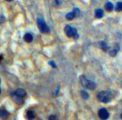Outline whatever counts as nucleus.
I'll list each match as a JSON object with an SVG mask.
<instances>
[{"instance_id": "obj_1", "label": "nucleus", "mask_w": 122, "mask_h": 120, "mask_svg": "<svg viewBox=\"0 0 122 120\" xmlns=\"http://www.w3.org/2000/svg\"><path fill=\"white\" fill-rule=\"evenodd\" d=\"M80 83L81 84V85L89 90H93L97 88V85L94 82L88 80L84 75H81L80 77Z\"/></svg>"}, {"instance_id": "obj_2", "label": "nucleus", "mask_w": 122, "mask_h": 120, "mask_svg": "<svg viewBox=\"0 0 122 120\" xmlns=\"http://www.w3.org/2000/svg\"><path fill=\"white\" fill-rule=\"evenodd\" d=\"M97 99L103 103H108L112 100V93L109 91H102L98 93Z\"/></svg>"}, {"instance_id": "obj_3", "label": "nucleus", "mask_w": 122, "mask_h": 120, "mask_svg": "<svg viewBox=\"0 0 122 120\" xmlns=\"http://www.w3.org/2000/svg\"><path fill=\"white\" fill-rule=\"evenodd\" d=\"M37 21V26H38V28L39 29V31L42 33H49L50 29L48 27V26L46 25L45 21L41 18V17H39L36 20Z\"/></svg>"}, {"instance_id": "obj_4", "label": "nucleus", "mask_w": 122, "mask_h": 120, "mask_svg": "<svg viewBox=\"0 0 122 120\" xmlns=\"http://www.w3.org/2000/svg\"><path fill=\"white\" fill-rule=\"evenodd\" d=\"M64 32L66 33V35L69 37V38H71V37H74L75 38H76L78 37L77 36V31L75 28L74 27H71L69 25L66 26L65 28H64Z\"/></svg>"}, {"instance_id": "obj_5", "label": "nucleus", "mask_w": 122, "mask_h": 120, "mask_svg": "<svg viewBox=\"0 0 122 120\" xmlns=\"http://www.w3.org/2000/svg\"><path fill=\"white\" fill-rule=\"evenodd\" d=\"M79 15H80V10H79V9L74 8L71 12H69V13H68L66 15V18L67 20L71 21V20H73L74 18L78 17Z\"/></svg>"}, {"instance_id": "obj_6", "label": "nucleus", "mask_w": 122, "mask_h": 120, "mask_svg": "<svg viewBox=\"0 0 122 120\" xmlns=\"http://www.w3.org/2000/svg\"><path fill=\"white\" fill-rule=\"evenodd\" d=\"M99 117L102 120H107L109 117V113L105 108H102L99 110L98 112Z\"/></svg>"}, {"instance_id": "obj_7", "label": "nucleus", "mask_w": 122, "mask_h": 120, "mask_svg": "<svg viewBox=\"0 0 122 120\" xmlns=\"http://www.w3.org/2000/svg\"><path fill=\"white\" fill-rule=\"evenodd\" d=\"M15 95L19 97H21V98H24L26 96V92L25 90L22 89V88H18L17 90H16L14 92H13Z\"/></svg>"}, {"instance_id": "obj_8", "label": "nucleus", "mask_w": 122, "mask_h": 120, "mask_svg": "<svg viewBox=\"0 0 122 120\" xmlns=\"http://www.w3.org/2000/svg\"><path fill=\"white\" fill-rule=\"evenodd\" d=\"M11 98L12 100H14V102L15 103H16L17 105H21L24 103V99L21 98V97H19L16 95H15L14 93L11 94Z\"/></svg>"}, {"instance_id": "obj_9", "label": "nucleus", "mask_w": 122, "mask_h": 120, "mask_svg": "<svg viewBox=\"0 0 122 120\" xmlns=\"http://www.w3.org/2000/svg\"><path fill=\"white\" fill-rule=\"evenodd\" d=\"M9 117V113L6 110H0V119L2 120H6Z\"/></svg>"}, {"instance_id": "obj_10", "label": "nucleus", "mask_w": 122, "mask_h": 120, "mask_svg": "<svg viewBox=\"0 0 122 120\" xmlns=\"http://www.w3.org/2000/svg\"><path fill=\"white\" fill-rule=\"evenodd\" d=\"M104 16V11L102 9H97L95 10V17L97 18H101Z\"/></svg>"}, {"instance_id": "obj_11", "label": "nucleus", "mask_w": 122, "mask_h": 120, "mask_svg": "<svg viewBox=\"0 0 122 120\" xmlns=\"http://www.w3.org/2000/svg\"><path fill=\"white\" fill-rule=\"evenodd\" d=\"M26 117L28 120H33L35 118V114H34V112H32L31 110H29V111L26 112Z\"/></svg>"}, {"instance_id": "obj_12", "label": "nucleus", "mask_w": 122, "mask_h": 120, "mask_svg": "<svg viewBox=\"0 0 122 120\" xmlns=\"http://www.w3.org/2000/svg\"><path fill=\"white\" fill-rule=\"evenodd\" d=\"M24 41L26 42V43H31L32 41H33V36L31 33H27L24 35Z\"/></svg>"}, {"instance_id": "obj_13", "label": "nucleus", "mask_w": 122, "mask_h": 120, "mask_svg": "<svg viewBox=\"0 0 122 120\" xmlns=\"http://www.w3.org/2000/svg\"><path fill=\"white\" fill-rule=\"evenodd\" d=\"M119 50V45H116V46H114V49L112 50V51L109 52L110 55H111V56H115V55L117 54Z\"/></svg>"}, {"instance_id": "obj_14", "label": "nucleus", "mask_w": 122, "mask_h": 120, "mask_svg": "<svg viewBox=\"0 0 122 120\" xmlns=\"http://www.w3.org/2000/svg\"><path fill=\"white\" fill-rule=\"evenodd\" d=\"M99 47H100L103 51H107L109 49V47L107 46V43L104 42V41H101V42L99 43Z\"/></svg>"}, {"instance_id": "obj_15", "label": "nucleus", "mask_w": 122, "mask_h": 120, "mask_svg": "<svg viewBox=\"0 0 122 120\" xmlns=\"http://www.w3.org/2000/svg\"><path fill=\"white\" fill-rule=\"evenodd\" d=\"M113 8H114V5L112 2H107L105 5V9L107 11H111L113 10Z\"/></svg>"}, {"instance_id": "obj_16", "label": "nucleus", "mask_w": 122, "mask_h": 120, "mask_svg": "<svg viewBox=\"0 0 122 120\" xmlns=\"http://www.w3.org/2000/svg\"><path fill=\"white\" fill-rule=\"evenodd\" d=\"M81 97L84 100H87L89 97V95L88 94L87 92H86L85 90H82L81 91Z\"/></svg>"}, {"instance_id": "obj_17", "label": "nucleus", "mask_w": 122, "mask_h": 120, "mask_svg": "<svg viewBox=\"0 0 122 120\" xmlns=\"http://www.w3.org/2000/svg\"><path fill=\"white\" fill-rule=\"evenodd\" d=\"M115 9L117 11H122V1H119L117 4L116 5V7H115Z\"/></svg>"}, {"instance_id": "obj_18", "label": "nucleus", "mask_w": 122, "mask_h": 120, "mask_svg": "<svg viewBox=\"0 0 122 120\" xmlns=\"http://www.w3.org/2000/svg\"><path fill=\"white\" fill-rule=\"evenodd\" d=\"M49 64L51 67H53L54 68H56V63H54V61H53V60H50V61L49 62Z\"/></svg>"}, {"instance_id": "obj_19", "label": "nucleus", "mask_w": 122, "mask_h": 120, "mask_svg": "<svg viewBox=\"0 0 122 120\" xmlns=\"http://www.w3.org/2000/svg\"><path fill=\"white\" fill-rule=\"evenodd\" d=\"M49 120H57V117L55 115H51L49 117Z\"/></svg>"}, {"instance_id": "obj_20", "label": "nucleus", "mask_w": 122, "mask_h": 120, "mask_svg": "<svg viewBox=\"0 0 122 120\" xmlns=\"http://www.w3.org/2000/svg\"><path fill=\"white\" fill-rule=\"evenodd\" d=\"M59 86H58V88H56V92H55V96H56L57 95H58V93H59Z\"/></svg>"}, {"instance_id": "obj_21", "label": "nucleus", "mask_w": 122, "mask_h": 120, "mask_svg": "<svg viewBox=\"0 0 122 120\" xmlns=\"http://www.w3.org/2000/svg\"><path fill=\"white\" fill-rule=\"evenodd\" d=\"M2 60V56L1 55H0V62H1V60Z\"/></svg>"}, {"instance_id": "obj_22", "label": "nucleus", "mask_w": 122, "mask_h": 120, "mask_svg": "<svg viewBox=\"0 0 122 120\" xmlns=\"http://www.w3.org/2000/svg\"><path fill=\"white\" fill-rule=\"evenodd\" d=\"M6 1H13V0H6Z\"/></svg>"}, {"instance_id": "obj_23", "label": "nucleus", "mask_w": 122, "mask_h": 120, "mask_svg": "<svg viewBox=\"0 0 122 120\" xmlns=\"http://www.w3.org/2000/svg\"><path fill=\"white\" fill-rule=\"evenodd\" d=\"M1 82V81H0ZM1 88H0V95H1Z\"/></svg>"}, {"instance_id": "obj_24", "label": "nucleus", "mask_w": 122, "mask_h": 120, "mask_svg": "<svg viewBox=\"0 0 122 120\" xmlns=\"http://www.w3.org/2000/svg\"><path fill=\"white\" fill-rule=\"evenodd\" d=\"M121 118L122 119V115H121Z\"/></svg>"}]
</instances>
